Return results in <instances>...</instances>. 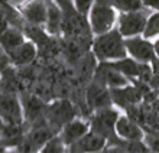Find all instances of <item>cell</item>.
I'll list each match as a JSON object with an SVG mask.
<instances>
[{
    "mask_svg": "<svg viewBox=\"0 0 159 153\" xmlns=\"http://www.w3.org/2000/svg\"><path fill=\"white\" fill-rule=\"evenodd\" d=\"M91 52L98 62H110L127 56L125 38L117 26L101 35H94L91 41Z\"/></svg>",
    "mask_w": 159,
    "mask_h": 153,
    "instance_id": "1",
    "label": "cell"
},
{
    "mask_svg": "<svg viewBox=\"0 0 159 153\" xmlns=\"http://www.w3.org/2000/svg\"><path fill=\"white\" fill-rule=\"evenodd\" d=\"M55 134H58V132L43 117L41 120L29 124V128H28L23 140L15 149V152H41L46 142Z\"/></svg>",
    "mask_w": 159,
    "mask_h": 153,
    "instance_id": "2",
    "label": "cell"
},
{
    "mask_svg": "<svg viewBox=\"0 0 159 153\" xmlns=\"http://www.w3.org/2000/svg\"><path fill=\"white\" fill-rule=\"evenodd\" d=\"M120 113L111 107L98 108L93 111V116L90 119V130L97 134L103 136L107 140V143H114L120 137L116 134V121H117Z\"/></svg>",
    "mask_w": 159,
    "mask_h": 153,
    "instance_id": "3",
    "label": "cell"
},
{
    "mask_svg": "<svg viewBox=\"0 0 159 153\" xmlns=\"http://www.w3.org/2000/svg\"><path fill=\"white\" fill-rule=\"evenodd\" d=\"M88 25L93 35L109 32L117 25V10L110 4L96 0L88 12Z\"/></svg>",
    "mask_w": 159,
    "mask_h": 153,
    "instance_id": "4",
    "label": "cell"
},
{
    "mask_svg": "<svg viewBox=\"0 0 159 153\" xmlns=\"http://www.w3.org/2000/svg\"><path fill=\"white\" fill-rule=\"evenodd\" d=\"M0 117L7 124L25 123L22 100L17 97L15 90L0 87Z\"/></svg>",
    "mask_w": 159,
    "mask_h": 153,
    "instance_id": "5",
    "label": "cell"
},
{
    "mask_svg": "<svg viewBox=\"0 0 159 153\" xmlns=\"http://www.w3.org/2000/svg\"><path fill=\"white\" fill-rule=\"evenodd\" d=\"M149 9L132 10V12H119L117 15V28L123 38L142 35L145 30L149 16Z\"/></svg>",
    "mask_w": 159,
    "mask_h": 153,
    "instance_id": "6",
    "label": "cell"
},
{
    "mask_svg": "<svg viewBox=\"0 0 159 153\" xmlns=\"http://www.w3.org/2000/svg\"><path fill=\"white\" fill-rule=\"evenodd\" d=\"M77 117V110L74 104L68 100H57L54 103L46 104L45 107V119L48 123L59 133L62 126Z\"/></svg>",
    "mask_w": 159,
    "mask_h": 153,
    "instance_id": "7",
    "label": "cell"
},
{
    "mask_svg": "<svg viewBox=\"0 0 159 153\" xmlns=\"http://www.w3.org/2000/svg\"><path fill=\"white\" fill-rule=\"evenodd\" d=\"M125 45L127 55L142 64H152L156 58L152 39H146L143 35L125 38Z\"/></svg>",
    "mask_w": 159,
    "mask_h": 153,
    "instance_id": "8",
    "label": "cell"
},
{
    "mask_svg": "<svg viewBox=\"0 0 159 153\" xmlns=\"http://www.w3.org/2000/svg\"><path fill=\"white\" fill-rule=\"evenodd\" d=\"M97 83L103 84L109 88H116V87H123L130 84V79L123 75L120 71L109 65L107 62H98V66L94 71V78Z\"/></svg>",
    "mask_w": 159,
    "mask_h": 153,
    "instance_id": "9",
    "label": "cell"
},
{
    "mask_svg": "<svg viewBox=\"0 0 159 153\" xmlns=\"http://www.w3.org/2000/svg\"><path fill=\"white\" fill-rule=\"evenodd\" d=\"M85 100H87L88 108L91 111L113 106L111 95H110V88L100 83H97L96 79H93L91 84L88 85L87 92H85Z\"/></svg>",
    "mask_w": 159,
    "mask_h": 153,
    "instance_id": "10",
    "label": "cell"
},
{
    "mask_svg": "<svg viewBox=\"0 0 159 153\" xmlns=\"http://www.w3.org/2000/svg\"><path fill=\"white\" fill-rule=\"evenodd\" d=\"M106 145H107V140H106L104 137L90 130V132L85 133L81 139H78V140L74 142L72 145L68 146L67 152H71V153L103 152Z\"/></svg>",
    "mask_w": 159,
    "mask_h": 153,
    "instance_id": "11",
    "label": "cell"
},
{
    "mask_svg": "<svg viewBox=\"0 0 159 153\" xmlns=\"http://www.w3.org/2000/svg\"><path fill=\"white\" fill-rule=\"evenodd\" d=\"M116 134L123 140H143L145 130L127 114H120L116 121Z\"/></svg>",
    "mask_w": 159,
    "mask_h": 153,
    "instance_id": "12",
    "label": "cell"
},
{
    "mask_svg": "<svg viewBox=\"0 0 159 153\" xmlns=\"http://www.w3.org/2000/svg\"><path fill=\"white\" fill-rule=\"evenodd\" d=\"M7 56L10 59L13 66H25L34 62L38 56V48L30 39H26L23 43L16 46L15 49L7 52Z\"/></svg>",
    "mask_w": 159,
    "mask_h": 153,
    "instance_id": "13",
    "label": "cell"
},
{
    "mask_svg": "<svg viewBox=\"0 0 159 153\" xmlns=\"http://www.w3.org/2000/svg\"><path fill=\"white\" fill-rule=\"evenodd\" d=\"M29 123H22V124H7L4 123V127L0 133V143L6 147V149H16L17 146L22 143L26 132H28V126Z\"/></svg>",
    "mask_w": 159,
    "mask_h": 153,
    "instance_id": "14",
    "label": "cell"
},
{
    "mask_svg": "<svg viewBox=\"0 0 159 153\" xmlns=\"http://www.w3.org/2000/svg\"><path fill=\"white\" fill-rule=\"evenodd\" d=\"M88 132H90V121L81 120V119L75 117L71 121H68L65 126H62V128L59 130V136L62 137L64 143L68 147L70 145H72L74 142L81 139Z\"/></svg>",
    "mask_w": 159,
    "mask_h": 153,
    "instance_id": "15",
    "label": "cell"
},
{
    "mask_svg": "<svg viewBox=\"0 0 159 153\" xmlns=\"http://www.w3.org/2000/svg\"><path fill=\"white\" fill-rule=\"evenodd\" d=\"M22 107H23V116L26 123H35L45 117V107L46 104L35 95H28L22 98Z\"/></svg>",
    "mask_w": 159,
    "mask_h": 153,
    "instance_id": "16",
    "label": "cell"
},
{
    "mask_svg": "<svg viewBox=\"0 0 159 153\" xmlns=\"http://www.w3.org/2000/svg\"><path fill=\"white\" fill-rule=\"evenodd\" d=\"M26 41V35L25 32L16 26H9L7 29L4 30L2 35H0V45L4 49V52L7 54L12 49H15L16 46H19L20 43Z\"/></svg>",
    "mask_w": 159,
    "mask_h": 153,
    "instance_id": "17",
    "label": "cell"
},
{
    "mask_svg": "<svg viewBox=\"0 0 159 153\" xmlns=\"http://www.w3.org/2000/svg\"><path fill=\"white\" fill-rule=\"evenodd\" d=\"M0 9H2L3 13L6 15V17H7V20L10 25L16 26V28H19V29H22V30H25L28 23H26V20L23 19L22 13L19 12L17 6H13L9 0H0Z\"/></svg>",
    "mask_w": 159,
    "mask_h": 153,
    "instance_id": "18",
    "label": "cell"
},
{
    "mask_svg": "<svg viewBox=\"0 0 159 153\" xmlns=\"http://www.w3.org/2000/svg\"><path fill=\"white\" fill-rule=\"evenodd\" d=\"M106 4H110L117 12H132V10H140L146 9L143 6L142 0H98Z\"/></svg>",
    "mask_w": 159,
    "mask_h": 153,
    "instance_id": "19",
    "label": "cell"
},
{
    "mask_svg": "<svg viewBox=\"0 0 159 153\" xmlns=\"http://www.w3.org/2000/svg\"><path fill=\"white\" fill-rule=\"evenodd\" d=\"M146 39H155L159 36V10L149 13L145 30L142 33Z\"/></svg>",
    "mask_w": 159,
    "mask_h": 153,
    "instance_id": "20",
    "label": "cell"
},
{
    "mask_svg": "<svg viewBox=\"0 0 159 153\" xmlns=\"http://www.w3.org/2000/svg\"><path fill=\"white\" fill-rule=\"evenodd\" d=\"M41 152L43 153H62V152H67V145L64 143L62 137L58 134H55L49 139V140L45 143V146L41 149Z\"/></svg>",
    "mask_w": 159,
    "mask_h": 153,
    "instance_id": "21",
    "label": "cell"
},
{
    "mask_svg": "<svg viewBox=\"0 0 159 153\" xmlns=\"http://www.w3.org/2000/svg\"><path fill=\"white\" fill-rule=\"evenodd\" d=\"M143 140L151 152H159V128L158 130H145Z\"/></svg>",
    "mask_w": 159,
    "mask_h": 153,
    "instance_id": "22",
    "label": "cell"
},
{
    "mask_svg": "<svg viewBox=\"0 0 159 153\" xmlns=\"http://www.w3.org/2000/svg\"><path fill=\"white\" fill-rule=\"evenodd\" d=\"M72 2H74L77 10H78L80 13L88 16V12H90V9H91V6L94 4L96 0H72Z\"/></svg>",
    "mask_w": 159,
    "mask_h": 153,
    "instance_id": "23",
    "label": "cell"
},
{
    "mask_svg": "<svg viewBox=\"0 0 159 153\" xmlns=\"http://www.w3.org/2000/svg\"><path fill=\"white\" fill-rule=\"evenodd\" d=\"M143 6L146 9H149L151 12H155L159 10V0H142Z\"/></svg>",
    "mask_w": 159,
    "mask_h": 153,
    "instance_id": "24",
    "label": "cell"
},
{
    "mask_svg": "<svg viewBox=\"0 0 159 153\" xmlns=\"http://www.w3.org/2000/svg\"><path fill=\"white\" fill-rule=\"evenodd\" d=\"M149 87H151V90L159 94V72H153L151 81H149Z\"/></svg>",
    "mask_w": 159,
    "mask_h": 153,
    "instance_id": "25",
    "label": "cell"
},
{
    "mask_svg": "<svg viewBox=\"0 0 159 153\" xmlns=\"http://www.w3.org/2000/svg\"><path fill=\"white\" fill-rule=\"evenodd\" d=\"M9 26H10V23H9L7 17H6V15L3 13V10L0 9V35L4 32V30L7 29Z\"/></svg>",
    "mask_w": 159,
    "mask_h": 153,
    "instance_id": "26",
    "label": "cell"
},
{
    "mask_svg": "<svg viewBox=\"0 0 159 153\" xmlns=\"http://www.w3.org/2000/svg\"><path fill=\"white\" fill-rule=\"evenodd\" d=\"M153 49H155L156 58H159V36L155 38V41H153Z\"/></svg>",
    "mask_w": 159,
    "mask_h": 153,
    "instance_id": "27",
    "label": "cell"
},
{
    "mask_svg": "<svg viewBox=\"0 0 159 153\" xmlns=\"http://www.w3.org/2000/svg\"><path fill=\"white\" fill-rule=\"evenodd\" d=\"M152 68H153V72H159V58H155L152 61Z\"/></svg>",
    "mask_w": 159,
    "mask_h": 153,
    "instance_id": "28",
    "label": "cell"
},
{
    "mask_svg": "<svg viewBox=\"0 0 159 153\" xmlns=\"http://www.w3.org/2000/svg\"><path fill=\"white\" fill-rule=\"evenodd\" d=\"M3 127H4V121H3V119L0 117V133H2V130H3Z\"/></svg>",
    "mask_w": 159,
    "mask_h": 153,
    "instance_id": "29",
    "label": "cell"
},
{
    "mask_svg": "<svg viewBox=\"0 0 159 153\" xmlns=\"http://www.w3.org/2000/svg\"><path fill=\"white\" fill-rule=\"evenodd\" d=\"M6 150H7V149H6V147H4V146H3V145H2V143H0V153H3V152H6Z\"/></svg>",
    "mask_w": 159,
    "mask_h": 153,
    "instance_id": "30",
    "label": "cell"
},
{
    "mask_svg": "<svg viewBox=\"0 0 159 153\" xmlns=\"http://www.w3.org/2000/svg\"><path fill=\"white\" fill-rule=\"evenodd\" d=\"M0 79H2V75H0Z\"/></svg>",
    "mask_w": 159,
    "mask_h": 153,
    "instance_id": "31",
    "label": "cell"
}]
</instances>
